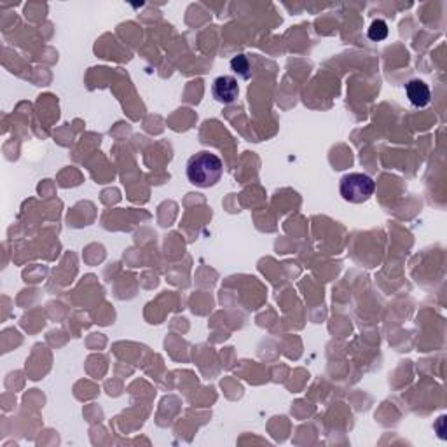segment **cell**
Returning <instances> with one entry per match:
<instances>
[{"instance_id":"obj_3","label":"cell","mask_w":447,"mask_h":447,"mask_svg":"<svg viewBox=\"0 0 447 447\" xmlns=\"http://www.w3.org/2000/svg\"><path fill=\"white\" fill-rule=\"evenodd\" d=\"M213 98H215L219 103L230 105L237 100V94H240V86H237V80L230 75H220L213 80L212 86Z\"/></svg>"},{"instance_id":"obj_2","label":"cell","mask_w":447,"mask_h":447,"mask_svg":"<svg viewBox=\"0 0 447 447\" xmlns=\"http://www.w3.org/2000/svg\"><path fill=\"white\" fill-rule=\"evenodd\" d=\"M376 191V182L365 173H348L341 178L339 192L348 203H363Z\"/></svg>"},{"instance_id":"obj_6","label":"cell","mask_w":447,"mask_h":447,"mask_svg":"<svg viewBox=\"0 0 447 447\" xmlns=\"http://www.w3.org/2000/svg\"><path fill=\"white\" fill-rule=\"evenodd\" d=\"M367 35H369L370 41H384V38L388 37V24L386 21L383 20H374L372 24L369 27V31H367Z\"/></svg>"},{"instance_id":"obj_1","label":"cell","mask_w":447,"mask_h":447,"mask_svg":"<svg viewBox=\"0 0 447 447\" xmlns=\"http://www.w3.org/2000/svg\"><path fill=\"white\" fill-rule=\"evenodd\" d=\"M222 159L210 150H201L187 161V178L196 187H212L222 178Z\"/></svg>"},{"instance_id":"obj_4","label":"cell","mask_w":447,"mask_h":447,"mask_svg":"<svg viewBox=\"0 0 447 447\" xmlns=\"http://www.w3.org/2000/svg\"><path fill=\"white\" fill-rule=\"evenodd\" d=\"M405 94H407L409 101L418 108L426 107V105L430 103V100H432V93H430L428 84L423 82V80L419 79L409 80V82L405 84Z\"/></svg>"},{"instance_id":"obj_5","label":"cell","mask_w":447,"mask_h":447,"mask_svg":"<svg viewBox=\"0 0 447 447\" xmlns=\"http://www.w3.org/2000/svg\"><path fill=\"white\" fill-rule=\"evenodd\" d=\"M230 68L234 70V73H237L240 77H243V79H250L251 66H250V61H248V58L244 54H240V56H236V58L230 59Z\"/></svg>"}]
</instances>
